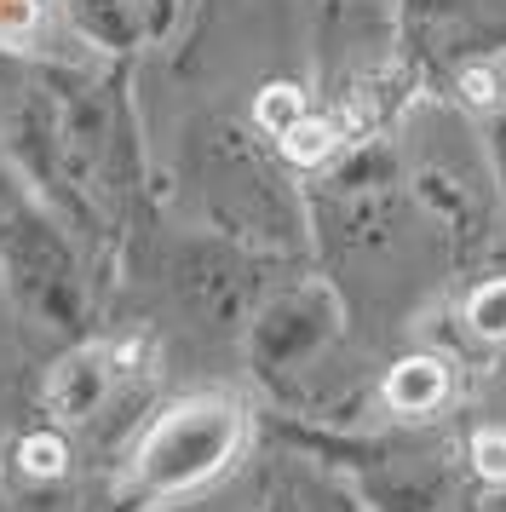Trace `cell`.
<instances>
[{"label": "cell", "instance_id": "6da1fadb", "mask_svg": "<svg viewBox=\"0 0 506 512\" xmlns=\"http://www.w3.org/2000/svg\"><path fill=\"white\" fill-rule=\"evenodd\" d=\"M248 449V409L225 392H184L144 420L127 449L121 495L133 507H179L219 484Z\"/></svg>", "mask_w": 506, "mask_h": 512}, {"label": "cell", "instance_id": "7a4b0ae2", "mask_svg": "<svg viewBox=\"0 0 506 512\" xmlns=\"http://www.w3.org/2000/svg\"><path fill=\"white\" fill-rule=\"evenodd\" d=\"M144 363H150L144 340H81L69 357H58V369L46 374L41 403L52 426H92L115 397L127 392V380L144 374Z\"/></svg>", "mask_w": 506, "mask_h": 512}, {"label": "cell", "instance_id": "3957f363", "mask_svg": "<svg viewBox=\"0 0 506 512\" xmlns=\"http://www.w3.org/2000/svg\"><path fill=\"white\" fill-rule=\"evenodd\" d=\"M334 323H340V305H334V294L317 288V282L276 294V300L253 317V334H248L253 374H259V380L294 374L305 357H317V351L328 346Z\"/></svg>", "mask_w": 506, "mask_h": 512}, {"label": "cell", "instance_id": "277c9868", "mask_svg": "<svg viewBox=\"0 0 506 512\" xmlns=\"http://www.w3.org/2000/svg\"><path fill=\"white\" fill-rule=\"evenodd\" d=\"M386 403L397 415H437L449 403V369L437 357H403L386 374Z\"/></svg>", "mask_w": 506, "mask_h": 512}, {"label": "cell", "instance_id": "5b68a950", "mask_svg": "<svg viewBox=\"0 0 506 512\" xmlns=\"http://www.w3.org/2000/svg\"><path fill=\"white\" fill-rule=\"evenodd\" d=\"M12 466H18L29 484H52V478H64L69 472L64 426H35V432H23L18 449H12Z\"/></svg>", "mask_w": 506, "mask_h": 512}, {"label": "cell", "instance_id": "8992f818", "mask_svg": "<svg viewBox=\"0 0 506 512\" xmlns=\"http://www.w3.org/2000/svg\"><path fill=\"white\" fill-rule=\"evenodd\" d=\"M334 144H340V127H334V121H322V116H299L294 127L282 133V150H288L294 162H322Z\"/></svg>", "mask_w": 506, "mask_h": 512}, {"label": "cell", "instance_id": "52a82bcc", "mask_svg": "<svg viewBox=\"0 0 506 512\" xmlns=\"http://www.w3.org/2000/svg\"><path fill=\"white\" fill-rule=\"evenodd\" d=\"M466 323H472V334H483V340H506V277L483 282L478 294L466 300Z\"/></svg>", "mask_w": 506, "mask_h": 512}, {"label": "cell", "instance_id": "ba28073f", "mask_svg": "<svg viewBox=\"0 0 506 512\" xmlns=\"http://www.w3.org/2000/svg\"><path fill=\"white\" fill-rule=\"evenodd\" d=\"M472 472H478L483 484H506V432L501 426L472 432Z\"/></svg>", "mask_w": 506, "mask_h": 512}, {"label": "cell", "instance_id": "9c48e42d", "mask_svg": "<svg viewBox=\"0 0 506 512\" xmlns=\"http://www.w3.org/2000/svg\"><path fill=\"white\" fill-rule=\"evenodd\" d=\"M299 116H305V110H299V93H294V87H271V93L259 98V121H265L271 133H288Z\"/></svg>", "mask_w": 506, "mask_h": 512}, {"label": "cell", "instance_id": "30bf717a", "mask_svg": "<svg viewBox=\"0 0 506 512\" xmlns=\"http://www.w3.org/2000/svg\"><path fill=\"white\" fill-rule=\"evenodd\" d=\"M466 93H472V104H489V98H495V75L472 70V75H466Z\"/></svg>", "mask_w": 506, "mask_h": 512}, {"label": "cell", "instance_id": "8fae6325", "mask_svg": "<svg viewBox=\"0 0 506 512\" xmlns=\"http://www.w3.org/2000/svg\"><path fill=\"white\" fill-rule=\"evenodd\" d=\"M259 512H294V501H288V495H271V501H265Z\"/></svg>", "mask_w": 506, "mask_h": 512}, {"label": "cell", "instance_id": "7c38bea8", "mask_svg": "<svg viewBox=\"0 0 506 512\" xmlns=\"http://www.w3.org/2000/svg\"><path fill=\"white\" fill-rule=\"evenodd\" d=\"M501 173H506V121H501Z\"/></svg>", "mask_w": 506, "mask_h": 512}]
</instances>
